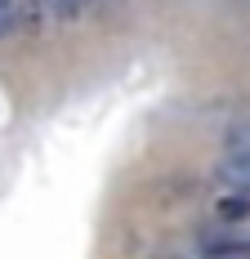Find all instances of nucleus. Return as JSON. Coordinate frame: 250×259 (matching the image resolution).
<instances>
[{
	"instance_id": "nucleus-1",
	"label": "nucleus",
	"mask_w": 250,
	"mask_h": 259,
	"mask_svg": "<svg viewBox=\"0 0 250 259\" xmlns=\"http://www.w3.org/2000/svg\"><path fill=\"white\" fill-rule=\"evenodd\" d=\"M215 179L224 183V188H232V192L250 197V156H224L215 165Z\"/></svg>"
},
{
	"instance_id": "nucleus-2",
	"label": "nucleus",
	"mask_w": 250,
	"mask_h": 259,
	"mask_svg": "<svg viewBox=\"0 0 250 259\" xmlns=\"http://www.w3.org/2000/svg\"><path fill=\"white\" fill-rule=\"evenodd\" d=\"M215 214H219V219H250V197H241V192L219 197V201H215Z\"/></svg>"
},
{
	"instance_id": "nucleus-3",
	"label": "nucleus",
	"mask_w": 250,
	"mask_h": 259,
	"mask_svg": "<svg viewBox=\"0 0 250 259\" xmlns=\"http://www.w3.org/2000/svg\"><path fill=\"white\" fill-rule=\"evenodd\" d=\"M45 9H50L54 18H63V23H76L85 14V0H45Z\"/></svg>"
},
{
	"instance_id": "nucleus-4",
	"label": "nucleus",
	"mask_w": 250,
	"mask_h": 259,
	"mask_svg": "<svg viewBox=\"0 0 250 259\" xmlns=\"http://www.w3.org/2000/svg\"><path fill=\"white\" fill-rule=\"evenodd\" d=\"M228 156H250V125L228 130Z\"/></svg>"
},
{
	"instance_id": "nucleus-5",
	"label": "nucleus",
	"mask_w": 250,
	"mask_h": 259,
	"mask_svg": "<svg viewBox=\"0 0 250 259\" xmlns=\"http://www.w3.org/2000/svg\"><path fill=\"white\" fill-rule=\"evenodd\" d=\"M18 27H14V0H0V40L5 36H14Z\"/></svg>"
},
{
	"instance_id": "nucleus-6",
	"label": "nucleus",
	"mask_w": 250,
	"mask_h": 259,
	"mask_svg": "<svg viewBox=\"0 0 250 259\" xmlns=\"http://www.w3.org/2000/svg\"><path fill=\"white\" fill-rule=\"evenodd\" d=\"M156 259H188V255H183V250H161Z\"/></svg>"
},
{
	"instance_id": "nucleus-7",
	"label": "nucleus",
	"mask_w": 250,
	"mask_h": 259,
	"mask_svg": "<svg viewBox=\"0 0 250 259\" xmlns=\"http://www.w3.org/2000/svg\"><path fill=\"white\" fill-rule=\"evenodd\" d=\"M85 5H94V0H85Z\"/></svg>"
}]
</instances>
